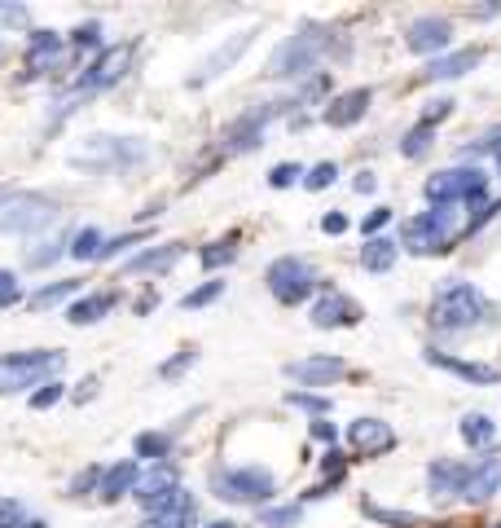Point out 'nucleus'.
Here are the masks:
<instances>
[{"mask_svg": "<svg viewBox=\"0 0 501 528\" xmlns=\"http://www.w3.org/2000/svg\"><path fill=\"white\" fill-rule=\"evenodd\" d=\"M484 313H488L484 295L471 282H458V278L444 282L436 300H431V326L436 330H471L484 322Z\"/></svg>", "mask_w": 501, "mask_h": 528, "instance_id": "1", "label": "nucleus"}, {"mask_svg": "<svg viewBox=\"0 0 501 528\" xmlns=\"http://www.w3.org/2000/svg\"><path fill=\"white\" fill-rule=\"evenodd\" d=\"M326 49H330V31L326 27H304L299 36H291L269 58V75H282V80L286 75H308L321 58H326Z\"/></svg>", "mask_w": 501, "mask_h": 528, "instance_id": "2", "label": "nucleus"}, {"mask_svg": "<svg viewBox=\"0 0 501 528\" xmlns=\"http://www.w3.org/2000/svg\"><path fill=\"white\" fill-rule=\"evenodd\" d=\"M453 234H458V212L453 207H431V212H422L405 225V247L414 256H436V251H449Z\"/></svg>", "mask_w": 501, "mask_h": 528, "instance_id": "3", "label": "nucleus"}, {"mask_svg": "<svg viewBox=\"0 0 501 528\" xmlns=\"http://www.w3.org/2000/svg\"><path fill=\"white\" fill-rule=\"evenodd\" d=\"M488 194V176L480 168H449L427 181V198L436 207H458V203H480Z\"/></svg>", "mask_w": 501, "mask_h": 528, "instance_id": "4", "label": "nucleus"}, {"mask_svg": "<svg viewBox=\"0 0 501 528\" xmlns=\"http://www.w3.org/2000/svg\"><path fill=\"white\" fill-rule=\"evenodd\" d=\"M58 366H62V352H14V357H0V396L31 388V383L53 374Z\"/></svg>", "mask_w": 501, "mask_h": 528, "instance_id": "5", "label": "nucleus"}, {"mask_svg": "<svg viewBox=\"0 0 501 528\" xmlns=\"http://www.w3.org/2000/svg\"><path fill=\"white\" fill-rule=\"evenodd\" d=\"M49 220L53 203L44 194H0V234H31Z\"/></svg>", "mask_w": 501, "mask_h": 528, "instance_id": "6", "label": "nucleus"}, {"mask_svg": "<svg viewBox=\"0 0 501 528\" xmlns=\"http://www.w3.org/2000/svg\"><path fill=\"white\" fill-rule=\"evenodd\" d=\"M317 286V269L308 260H295V256H282L269 264V291L277 295L282 304H299L308 300Z\"/></svg>", "mask_w": 501, "mask_h": 528, "instance_id": "7", "label": "nucleus"}, {"mask_svg": "<svg viewBox=\"0 0 501 528\" xmlns=\"http://www.w3.org/2000/svg\"><path fill=\"white\" fill-rule=\"evenodd\" d=\"M216 493L225 502H264L273 498V476L264 467H238V471H220Z\"/></svg>", "mask_w": 501, "mask_h": 528, "instance_id": "8", "label": "nucleus"}, {"mask_svg": "<svg viewBox=\"0 0 501 528\" xmlns=\"http://www.w3.org/2000/svg\"><path fill=\"white\" fill-rule=\"evenodd\" d=\"M146 146H137V141H119V137H88L80 150L71 154L75 163H84V168H124V163L141 159Z\"/></svg>", "mask_w": 501, "mask_h": 528, "instance_id": "9", "label": "nucleus"}, {"mask_svg": "<svg viewBox=\"0 0 501 528\" xmlns=\"http://www.w3.org/2000/svg\"><path fill=\"white\" fill-rule=\"evenodd\" d=\"M132 44H110V49H102V58H97L93 66H88V75H80V93H97V88H115L119 80L128 75L132 66Z\"/></svg>", "mask_w": 501, "mask_h": 528, "instance_id": "10", "label": "nucleus"}, {"mask_svg": "<svg viewBox=\"0 0 501 528\" xmlns=\"http://www.w3.org/2000/svg\"><path fill=\"white\" fill-rule=\"evenodd\" d=\"M282 106H255V110H247V115H238L229 124V132H225V150L229 154H238V150H255L264 141V128H269V119L277 115Z\"/></svg>", "mask_w": 501, "mask_h": 528, "instance_id": "11", "label": "nucleus"}, {"mask_svg": "<svg viewBox=\"0 0 501 528\" xmlns=\"http://www.w3.org/2000/svg\"><path fill=\"white\" fill-rule=\"evenodd\" d=\"M66 58H71V49H66V40L58 31H36L27 44V75H49V71H58Z\"/></svg>", "mask_w": 501, "mask_h": 528, "instance_id": "12", "label": "nucleus"}, {"mask_svg": "<svg viewBox=\"0 0 501 528\" xmlns=\"http://www.w3.org/2000/svg\"><path fill=\"white\" fill-rule=\"evenodd\" d=\"M348 445L361 458H374V454H387V449L396 445V432L383 423V418H356L348 427Z\"/></svg>", "mask_w": 501, "mask_h": 528, "instance_id": "13", "label": "nucleus"}, {"mask_svg": "<svg viewBox=\"0 0 501 528\" xmlns=\"http://www.w3.org/2000/svg\"><path fill=\"white\" fill-rule=\"evenodd\" d=\"M132 493H137V502L146 506L150 515H159L163 506L172 502L176 493H181V484H176V476H172V471H167V467H159V471H150V476H141V484H137V489H132Z\"/></svg>", "mask_w": 501, "mask_h": 528, "instance_id": "14", "label": "nucleus"}, {"mask_svg": "<svg viewBox=\"0 0 501 528\" xmlns=\"http://www.w3.org/2000/svg\"><path fill=\"white\" fill-rule=\"evenodd\" d=\"M453 40V22L449 18H418L414 27H409V49L414 53H436V49H449Z\"/></svg>", "mask_w": 501, "mask_h": 528, "instance_id": "15", "label": "nucleus"}, {"mask_svg": "<svg viewBox=\"0 0 501 528\" xmlns=\"http://www.w3.org/2000/svg\"><path fill=\"white\" fill-rule=\"evenodd\" d=\"M356 317H361V308H356L348 295H339V291H330V295H321V300L313 304V326L321 330H334V326H352Z\"/></svg>", "mask_w": 501, "mask_h": 528, "instance_id": "16", "label": "nucleus"}, {"mask_svg": "<svg viewBox=\"0 0 501 528\" xmlns=\"http://www.w3.org/2000/svg\"><path fill=\"white\" fill-rule=\"evenodd\" d=\"M365 110H370V88H352V93L334 97L326 106V124L330 128H352L365 119Z\"/></svg>", "mask_w": 501, "mask_h": 528, "instance_id": "17", "label": "nucleus"}, {"mask_svg": "<svg viewBox=\"0 0 501 528\" xmlns=\"http://www.w3.org/2000/svg\"><path fill=\"white\" fill-rule=\"evenodd\" d=\"M286 374L299 379V383H334V379L348 374V366H343L339 357H304V361H291Z\"/></svg>", "mask_w": 501, "mask_h": 528, "instance_id": "18", "label": "nucleus"}, {"mask_svg": "<svg viewBox=\"0 0 501 528\" xmlns=\"http://www.w3.org/2000/svg\"><path fill=\"white\" fill-rule=\"evenodd\" d=\"M493 493H501V454L497 458H484L480 467H471V480H466L462 498L466 502H488Z\"/></svg>", "mask_w": 501, "mask_h": 528, "instance_id": "19", "label": "nucleus"}, {"mask_svg": "<svg viewBox=\"0 0 501 528\" xmlns=\"http://www.w3.org/2000/svg\"><path fill=\"white\" fill-rule=\"evenodd\" d=\"M466 480H471V467H462V462H449V458L431 462V471H427V484H431V493H436V498L462 493Z\"/></svg>", "mask_w": 501, "mask_h": 528, "instance_id": "20", "label": "nucleus"}, {"mask_svg": "<svg viewBox=\"0 0 501 528\" xmlns=\"http://www.w3.org/2000/svg\"><path fill=\"white\" fill-rule=\"evenodd\" d=\"M141 484V467L137 462H119V467H110L102 484H97V493H102V502H119L124 493H132Z\"/></svg>", "mask_w": 501, "mask_h": 528, "instance_id": "21", "label": "nucleus"}, {"mask_svg": "<svg viewBox=\"0 0 501 528\" xmlns=\"http://www.w3.org/2000/svg\"><path fill=\"white\" fill-rule=\"evenodd\" d=\"M251 36H255V31H238V36H229V40L220 44V49H216V53H211V58L203 62V71L194 75V84H203V80H216V75L225 71V66H229L233 58H238V53L247 49V44H251Z\"/></svg>", "mask_w": 501, "mask_h": 528, "instance_id": "22", "label": "nucleus"}, {"mask_svg": "<svg viewBox=\"0 0 501 528\" xmlns=\"http://www.w3.org/2000/svg\"><path fill=\"white\" fill-rule=\"evenodd\" d=\"M431 366L440 370H453L458 379H471V383H497V370L493 366H480V361H462V357H449V352H427Z\"/></svg>", "mask_w": 501, "mask_h": 528, "instance_id": "23", "label": "nucleus"}, {"mask_svg": "<svg viewBox=\"0 0 501 528\" xmlns=\"http://www.w3.org/2000/svg\"><path fill=\"white\" fill-rule=\"evenodd\" d=\"M471 66H480V49H458V53H449V58H436L422 75H427V80H458Z\"/></svg>", "mask_w": 501, "mask_h": 528, "instance_id": "24", "label": "nucleus"}, {"mask_svg": "<svg viewBox=\"0 0 501 528\" xmlns=\"http://www.w3.org/2000/svg\"><path fill=\"white\" fill-rule=\"evenodd\" d=\"M189 520H194V498H189V493L181 489V493H176V498L167 502L163 511L150 520V528H185Z\"/></svg>", "mask_w": 501, "mask_h": 528, "instance_id": "25", "label": "nucleus"}, {"mask_svg": "<svg viewBox=\"0 0 501 528\" xmlns=\"http://www.w3.org/2000/svg\"><path fill=\"white\" fill-rule=\"evenodd\" d=\"M396 256H400V247L392 238H370V242H365V251H361V264L370 273H387L396 264Z\"/></svg>", "mask_w": 501, "mask_h": 528, "instance_id": "26", "label": "nucleus"}, {"mask_svg": "<svg viewBox=\"0 0 501 528\" xmlns=\"http://www.w3.org/2000/svg\"><path fill=\"white\" fill-rule=\"evenodd\" d=\"M458 432H462V440H466V445H471V449H484V445H493V436H497V423H493V418H488V414H466Z\"/></svg>", "mask_w": 501, "mask_h": 528, "instance_id": "27", "label": "nucleus"}, {"mask_svg": "<svg viewBox=\"0 0 501 528\" xmlns=\"http://www.w3.org/2000/svg\"><path fill=\"white\" fill-rule=\"evenodd\" d=\"M110 304H115L110 295H84V300H75L71 308H66V317H71L75 326H93L97 317L110 313Z\"/></svg>", "mask_w": 501, "mask_h": 528, "instance_id": "28", "label": "nucleus"}, {"mask_svg": "<svg viewBox=\"0 0 501 528\" xmlns=\"http://www.w3.org/2000/svg\"><path fill=\"white\" fill-rule=\"evenodd\" d=\"M176 260H181V247L172 242V247H159V251H146V256H137V260L128 264V269L132 273H150V269H163V264H176Z\"/></svg>", "mask_w": 501, "mask_h": 528, "instance_id": "29", "label": "nucleus"}, {"mask_svg": "<svg viewBox=\"0 0 501 528\" xmlns=\"http://www.w3.org/2000/svg\"><path fill=\"white\" fill-rule=\"evenodd\" d=\"M75 291H80V278L53 282V286H44V291H36V295H31V308H49V304H58V300H71Z\"/></svg>", "mask_w": 501, "mask_h": 528, "instance_id": "30", "label": "nucleus"}, {"mask_svg": "<svg viewBox=\"0 0 501 528\" xmlns=\"http://www.w3.org/2000/svg\"><path fill=\"white\" fill-rule=\"evenodd\" d=\"M365 515L378 524H392V528H414L418 524V515H409V511H387V506H378V502H365Z\"/></svg>", "mask_w": 501, "mask_h": 528, "instance_id": "31", "label": "nucleus"}, {"mask_svg": "<svg viewBox=\"0 0 501 528\" xmlns=\"http://www.w3.org/2000/svg\"><path fill=\"white\" fill-rule=\"evenodd\" d=\"M102 234H97V229H80V234H75V242H71V256L75 260H93V256H102Z\"/></svg>", "mask_w": 501, "mask_h": 528, "instance_id": "32", "label": "nucleus"}, {"mask_svg": "<svg viewBox=\"0 0 501 528\" xmlns=\"http://www.w3.org/2000/svg\"><path fill=\"white\" fill-rule=\"evenodd\" d=\"M431 146V128L418 124L414 132H405V141H400V154H409V159H418V154H427Z\"/></svg>", "mask_w": 501, "mask_h": 528, "instance_id": "33", "label": "nucleus"}, {"mask_svg": "<svg viewBox=\"0 0 501 528\" xmlns=\"http://www.w3.org/2000/svg\"><path fill=\"white\" fill-rule=\"evenodd\" d=\"M299 506H273V511H264L260 520H264V528H286V524H299Z\"/></svg>", "mask_w": 501, "mask_h": 528, "instance_id": "34", "label": "nucleus"}, {"mask_svg": "<svg viewBox=\"0 0 501 528\" xmlns=\"http://www.w3.org/2000/svg\"><path fill=\"white\" fill-rule=\"evenodd\" d=\"M167 449H172V440L167 436H154V432L137 436V458H159V454H167Z\"/></svg>", "mask_w": 501, "mask_h": 528, "instance_id": "35", "label": "nucleus"}, {"mask_svg": "<svg viewBox=\"0 0 501 528\" xmlns=\"http://www.w3.org/2000/svg\"><path fill=\"white\" fill-rule=\"evenodd\" d=\"M220 291H225V282H207V286H198V291H189L185 295V308H203V304H211V300H220Z\"/></svg>", "mask_w": 501, "mask_h": 528, "instance_id": "36", "label": "nucleus"}, {"mask_svg": "<svg viewBox=\"0 0 501 528\" xmlns=\"http://www.w3.org/2000/svg\"><path fill=\"white\" fill-rule=\"evenodd\" d=\"M334 176H339L334 163H317V168L304 176V185H308V190H326V185H334Z\"/></svg>", "mask_w": 501, "mask_h": 528, "instance_id": "37", "label": "nucleus"}, {"mask_svg": "<svg viewBox=\"0 0 501 528\" xmlns=\"http://www.w3.org/2000/svg\"><path fill=\"white\" fill-rule=\"evenodd\" d=\"M233 256H238V251H233V242H216V247L203 251V264H207V269H220V264H229Z\"/></svg>", "mask_w": 501, "mask_h": 528, "instance_id": "38", "label": "nucleus"}, {"mask_svg": "<svg viewBox=\"0 0 501 528\" xmlns=\"http://www.w3.org/2000/svg\"><path fill=\"white\" fill-rule=\"evenodd\" d=\"M466 154H497L501 159V128H493V132H484L475 146H466Z\"/></svg>", "mask_w": 501, "mask_h": 528, "instance_id": "39", "label": "nucleus"}, {"mask_svg": "<svg viewBox=\"0 0 501 528\" xmlns=\"http://www.w3.org/2000/svg\"><path fill=\"white\" fill-rule=\"evenodd\" d=\"M299 176H304V172H299L295 163H282V168H273V172H269V185H273V190H286V185H295Z\"/></svg>", "mask_w": 501, "mask_h": 528, "instance_id": "40", "label": "nucleus"}, {"mask_svg": "<svg viewBox=\"0 0 501 528\" xmlns=\"http://www.w3.org/2000/svg\"><path fill=\"white\" fill-rule=\"evenodd\" d=\"M62 383H44V388L36 392V396H31V405H36V410H49V405H58L62 401Z\"/></svg>", "mask_w": 501, "mask_h": 528, "instance_id": "41", "label": "nucleus"}, {"mask_svg": "<svg viewBox=\"0 0 501 528\" xmlns=\"http://www.w3.org/2000/svg\"><path fill=\"white\" fill-rule=\"evenodd\" d=\"M18 278L9 269H0V308H9V304H18Z\"/></svg>", "mask_w": 501, "mask_h": 528, "instance_id": "42", "label": "nucleus"}, {"mask_svg": "<svg viewBox=\"0 0 501 528\" xmlns=\"http://www.w3.org/2000/svg\"><path fill=\"white\" fill-rule=\"evenodd\" d=\"M194 357H198V352H181V357H176V361H163V366H159V374H163V379H176V374H185L189 366H194Z\"/></svg>", "mask_w": 501, "mask_h": 528, "instance_id": "43", "label": "nucleus"}, {"mask_svg": "<svg viewBox=\"0 0 501 528\" xmlns=\"http://www.w3.org/2000/svg\"><path fill=\"white\" fill-rule=\"evenodd\" d=\"M286 401H291V405H304V410H317V414H326V410H330L326 396H308V392H291Z\"/></svg>", "mask_w": 501, "mask_h": 528, "instance_id": "44", "label": "nucleus"}, {"mask_svg": "<svg viewBox=\"0 0 501 528\" xmlns=\"http://www.w3.org/2000/svg\"><path fill=\"white\" fill-rule=\"evenodd\" d=\"M22 524V506L14 498H5L0 502V528H18Z\"/></svg>", "mask_w": 501, "mask_h": 528, "instance_id": "45", "label": "nucleus"}, {"mask_svg": "<svg viewBox=\"0 0 501 528\" xmlns=\"http://www.w3.org/2000/svg\"><path fill=\"white\" fill-rule=\"evenodd\" d=\"M449 110H453V102H444V97H440V102H431V106H427V115H422V124H427V128H436L440 119L449 115Z\"/></svg>", "mask_w": 501, "mask_h": 528, "instance_id": "46", "label": "nucleus"}, {"mask_svg": "<svg viewBox=\"0 0 501 528\" xmlns=\"http://www.w3.org/2000/svg\"><path fill=\"white\" fill-rule=\"evenodd\" d=\"M62 256V242H44V251H36V256H27V264H49V260H58Z\"/></svg>", "mask_w": 501, "mask_h": 528, "instance_id": "47", "label": "nucleus"}, {"mask_svg": "<svg viewBox=\"0 0 501 528\" xmlns=\"http://www.w3.org/2000/svg\"><path fill=\"white\" fill-rule=\"evenodd\" d=\"M387 220H392V212H387V207H378V212H370V216H365V234H378V229H383L387 225Z\"/></svg>", "mask_w": 501, "mask_h": 528, "instance_id": "48", "label": "nucleus"}, {"mask_svg": "<svg viewBox=\"0 0 501 528\" xmlns=\"http://www.w3.org/2000/svg\"><path fill=\"white\" fill-rule=\"evenodd\" d=\"M102 40V27H97V22H84L80 31H75V44H97Z\"/></svg>", "mask_w": 501, "mask_h": 528, "instance_id": "49", "label": "nucleus"}, {"mask_svg": "<svg viewBox=\"0 0 501 528\" xmlns=\"http://www.w3.org/2000/svg\"><path fill=\"white\" fill-rule=\"evenodd\" d=\"M321 229H326V234H343V229H348V216H343V212H330L326 220H321Z\"/></svg>", "mask_w": 501, "mask_h": 528, "instance_id": "50", "label": "nucleus"}, {"mask_svg": "<svg viewBox=\"0 0 501 528\" xmlns=\"http://www.w3.org/2000/svg\"><path fill=\"white\" fill-rule=\"evenodd\" d=\"M321 467H326V476H343V454H334V449H330Z\"/></svg>", "mask_w": 501, "mask_h": 528, "instance_id": "51", "label": "nucleus"}, {"mask_svg": "<svg viewBox=\"0 0 501 528\" xmlns=\"http://www.w3.org/2000/svg\"><path fill=\"white\" fill-rule=\"evenodd\" d=\"M93 392H97V379H84V383H80V392H75V401H88Z\"/></svg>", "mask_w": 501, "mask_h": 528, "instance_id": "52", "label": "nucleus"}, {"mask_svg": "<svg viewBox=\"0 0 501 528\" xmlns=\"http://www.w3.org/2000/svg\"><path fill=\"white\" fill-rule=\"evenodd\" d=\"M313 436L317 440H334V427L330 423H313Z\"/></svg>", "mask_w": 501, "mask_h": 528, "instance_id": "53", "label": "nucleus"}, {"mask_svg": "<svg viewBox=\"0 0 501 528\" xmlns=\"http://www.w3.org/2000/svg\"><path fill=\"white\" fill-rule=\"evenodd\" d=\"M356 190L370 194V190H374V176H370V172H361V176H356Z\"/></svg>", "mask_w": 501, "mask_h": 528, "instance_id": "54", "label": "nucleus"}, {"mask_svg": "<svg viewBox=\"0 0 501 528\" xmlns=\"http://www.w3.org/2000/svg\"><path fill=\"white\" fill-rule=\"evenodd\" d=\"M18 528H44V520H22Z\"/></svg>", "mask_w": 501, "mask_h": 528, "instance_id": "55", "label": "nucleus"}, {"mask_svg": "<svg viewBox=\"0 0 501 528\" xmlns=\"http://www.w3.org/2000/svg\"><path fill=\"white\" fill-rule=\"evenodd\" d=\"M207 528H233V524H207Z\"/></svg>", "mask_w": 501, "mask_h": 528, "instance_id": "56", "label": "nucleus"}, {"mask_svg": "<svg viewBox=\"0 0 501 528\" xmlns=\"http://www.w3.org/2000/svg\"><path fill=\"white\" fill-rule=\"evenodd\" d=\"M497 168H501V159H497Z\"/></svg>", "mask_w": 501, "mask_h": 528, "instance_id": "57", "label": "nucleus"}, {"mask_svg": "<svg viewBox=\"0 0 501 528\" xmlns=\"http://www.w3.org/2000/svg\"><path fill=\"white\" fill-rule=\"evenodd\" d=\"M497 528H501V524H497Z\"/></svg>", "mask_w": 501, "mask_h": 528, "instance_id": "58", "label": "nucleus"}]
</instances>
